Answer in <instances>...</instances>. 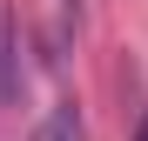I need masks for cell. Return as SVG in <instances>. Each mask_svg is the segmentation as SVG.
<instances>
[{
    "label": "cell",
    "mask_w": 148,
    "mask_h": 141,
    "mask_svg": "<svg viewBox=\"0 0 148 141\" xmlns=\"http://www.w3.org/2000/svg\"><path fill=\"white\" fill-rule=\"evenodd\" d=\"M20 94H27V61H20V27L14 14L0 7V114L20 108Z\"/></svg>",
    "instance_id": "obj_1"
},
{
    "label": "cell",
    "mask_w": 148,
    "mask_h": 141,
    "mask_svg": "<svg viewBox=\"0 0 148 141\" xmlns=\"http://www.w3.org/2000/svg\"><path fill=\"white\" fill-rule=\"evenodd\" d=\"M34 141H88V121H81V108H74V101L47 108V114H40V128H34Z\"/></svg>",
    "instance_id": "obj_2"
},
{
    "label": "cell",
    "mask_w": 148,
    "mask_h": 141,
    "mask_svg": "<svg viewBox=\"0 0 148 141\" xmlns=\"http://www.w3.org/2000/svg\"><path fill=\"white\" fill-rule=\"evenodd\" d=\"M135 141H148V114H141V121H135Z\"/></svg>",
    "instance_id": "obj_3"
},
{
    "label": "cell",
    "mask_w": 148,
    "mask_h": 141,
    "mask_svg": "<svg viewBox=\"0 0 148 141\" xmlns=\"http://www.w3.org/2000/svg\"><path fill=\"white\" fill-rule=\"evenodd\" d=\"M74 7H81V0H61V14H67V20H74Z\"/></svg>",
    "instance_id": "obj_4"
}]
</instances>
